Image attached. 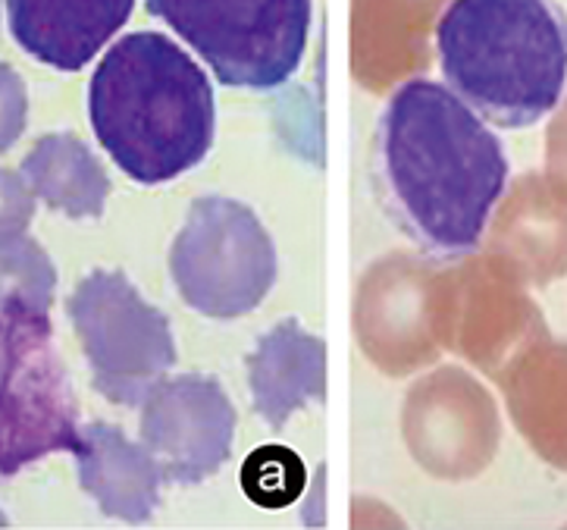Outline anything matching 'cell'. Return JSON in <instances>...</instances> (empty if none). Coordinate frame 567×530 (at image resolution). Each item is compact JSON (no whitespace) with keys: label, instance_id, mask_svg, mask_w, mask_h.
<instances>
[{"label":"cell","instance_id":"6da1fadb","mask_svg":"<svg viewBox=\"0 0 567 530\" xmlns=\"http://www.w3.org/2000/svg\"><path fill=\"white\" fill-rule=\"evenodd\" d=\"M508 173L498 135L449 85L411 79L385 101L373 183L389 220L421 255L461 261L476 252Z\"/></svg>","mask_w":567,"mask_h":530},{"label":"cell","instance_id":"9c48e42d","mask_svg":"<svg viewBox=\"0 0 567 530\" xmlns=\"http://www.w3.org/2000/svg\"><path fill=\"white\" fill-rule=\"evenodd\" d=\"M135 0H7L10 32L25 54L79 73L132 17Z\"/></svg>","mask_w":567,"mask_h":530},{"label":"cell","instance_id":"4fadbf2b","mask_svg":"<svg viewBox=\"0 0 567 530\" xmlns=\"http://www.w3.org/2000/svg\"><path fill=\"white\" fill-rule=\"evenodd\" d=\"M308 483L305 461L286 446H260L241 465V487L264 509H286Z\"/></svg>","mask_w":567,"mask_h":530},{"label":"cell","instance_id":"7c38bea8","mask_svg":"<svg viewBox=\"0 0 567 530\" xmlns=\"http://www.w3.org/2000/svg\"><path fill=\"white\" fill-rule=\"evenodd\" d=\"M25 173L32 176L44 198L54 207H66L70 214H101L107 198L104 170L75 139H44L35 154L25 161Z\"/></svg>","mask_w":567,"mask_h":530},{"label":"cell","instance_id":"8992f818","mask_svg":"<svg viewBox=\"0 0 567 530\" xmlns=\"http://www.w3.org/2000/svg\"><path fill=\"white\" fill-rule=\"evenodd\" d=\"M169 276L204 317H245L274 289V238L248 204L207 195L192 204L169 248Z\"/></svg>","mask_w":567,"mask_h":530},{"label":"cell","instance_id":"277c9868","mask_svg":"<svg viewBox=\"0 0 567 530\" xmlns=\"http://www.w3.org/2000/svg\"><path fill=\"white\" fill-rule=\"evenodd\" d=\"M82 449V424L48 302L0 286V480Z\"/></svg>","mask_w":567,"mask_h":530},{"label":"cell","instance_id":"3957f363","mask_svg":"<svg viewBox=\"0 0 567 530\" xmlns=\"http://www.w3.org/2000/svg\"><path fill=\"white\" fill-rule=\"evenodd\" d=\"M436 51L449 89L495 126H536L565 98L567 17L555 0H452Z\"/></svg>","mask_w":567,"mask_h":530},{"label":"cell","instance_id":"5bb4252c","mask_svg":"<svg viewBox=\"0 0 567 530\" xmlns=\"http://www.w3.org/2000/svg\"><path fill=\"white\" fill-rule=\"evenodd\" d=\"M22 85L7 67H0V147L10 145L22 129Z\"/></svg>","mask_w":567,"mask_h":530},{"label":"cell","instance_id":"30bf717a","mask_svg":"<svg viewBox=\"0 0 567 530\" xmlns=\"http://www.w3.org/2000/svg\"><path fill=\"white\" fill-rule=\"evenodd\" d=\"M248 386L255 411L282 430L295 411L327 396V346L298 320H282L257 339L248 355Z\"/></svg>","mask_w":567,"mask_h":530},{"label":"cell","instance_id":"8fae6325","mask_svg":"<svg viewBox=\"0 0 567 530\" xmlns=\"http://www.w3.org/2000/svg\"><path fill=\"white\" fill-rule=\"evenodd\" d=\"M82 487L92 490L104 514L120 521H147L161 506L164 471L147 449L132 446L116 427L92 424L82 430Z\"/></svg>","mask_w":567,"mask_h":530},{"label":"cell","instance_id":"7a4b0ae2","mask_svg":"<svg viewBox=\"0 0 567 530\" xmlns=\"http://www.w3.org/2000/svg\"><path fill=\"white\" fill-rule=\"evenodd\" d=\"M97 142L128 180L161 185L198 166L214 147L210 75L161 32L120 38L89 85Z\"/></svg>","mask_w":567,"mask_h":530},{"label":"cell","instance_id":"ba28073f","mask_svg":"<svg viewBox=\"0 0 567 530\" xmlns=\"http://www.w3.org/2000/svg\"><path fill=\"white\" fill-rule=\"evenodd\" d=\"M236 408L220 380L204 374L164 377L145 396L142 442L166 480L192 487L233 456Z\"/></svg>","mask_w":567,"mask_h":530},{"label":"cell","instance_id":"52a82bcc","mask_svg":"<svg viewBox=\"0 0 567 530\" xmlns=\"http://www.w3.org/2000/svg\"><path fill=\"white\" fill-rule=\"evenodd\" d=\"M73 317L92 358L94 384L113 402H145L176 365L166 314L147 305L123 274L89 276L73 295Z\"/></svg>","mask_w":567,"mask_h":530},{"label":"cell","instance_id":"5b68a950","mask_svg":"<svg viewBox=\"0 0 567 530\" xmlns=\"http://www.w3.org/2000/svg\"><path fill=\"white\" fill-rule=\"evenodd\" d=\"M223 85L279 89L308 51L313 0H147Z\"/></svg>","mask_w":567,"mask_h":530}]
</instances>
